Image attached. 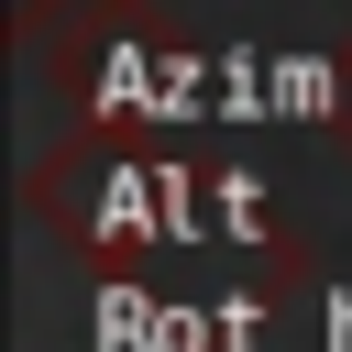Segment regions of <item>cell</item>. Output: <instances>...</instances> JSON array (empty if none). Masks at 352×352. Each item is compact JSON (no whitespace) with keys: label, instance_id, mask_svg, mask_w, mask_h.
Masks as SVG:
<instances>
[]
</instances>
